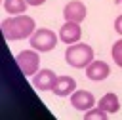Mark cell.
<instances>
[{
  "instance_id": "5",
  "label": "cell",
  "mask_w": 122,
  "mask_h": 120,
  "mask_svg": "<svg viewBox=\"0 0 122 120\" xmlns=\"http://www.w3.org/2000/svg\"><path fill=\"white\" fill-rule=\"evenodd\" d=\"M59 76L51 70V69H40L34 76H32V86L40 91H53L55 84H57Z\"/></svg>"
},
{
  "instance_id": "6",
  "label": "cell",
  "mask_w": 122,
  "mask_h": 120,
  "mask_svg": "<svg viewBox=\"0 0 122 120\" xmlns=\"http://www.w3.org/2000/svg\"><path fill=\"white\" fill-rule=\"evenodd\" d=\"M86 15H88V10H86L84 2H80V0H71V2H67L65 8H63V17H65V21L82 23V21L86 19Z\"/></svg>"
},
{
  "instance_id": "7",
  "label": "cell",
  "mask_w": 122,
  "mask_h": 120,
  "mask_svg": "<svg viewBox=\"0 0 122 120\" xmlns=\"http://www.w3.org/2000/svg\"><path fill=\"white\" fill-rule=\"evenodd\" d=\"M71 105L76 110H90L95 105V97L88 90H74L71 93Z\"/></svg>"
},
{
  "instance_id": "16",
  "label": "cell",
  "mask_w": 122,
  "mask_h": 120,
  "mask_svg": "<svg viewBox=\"0 0 122 120\" xmlns=\"http://www.w3.org/2000/svg\"><path fill=\"white\" fill-rule=\"evenodd\" d=\"M29 2V6H42L46 0H27Z\"/></svg>"
},
{
  "instance_id": "12",
  "label": "cell",
  "mask_w": 122,
  "mask_h": 120,
  "mask_svg": "<svg viewBox=\"0 0 122 120\" xmlns=\"http://www.w3.org/2000/svg\"><path fill=\"white\" fill-rule=\"evenodd\" d=\"M27 6H29L27 0H4V10L10 15H21V13H25Z\"/></svg>"
},
{
  "instance_id": "3",
  "label": "cell",
  "mask_w": 122,
  "mask_h": 120,
  "mask_svg": "<svg viewBox=\"0 0 122 120\" xmlns=\"http://www.w3.org/2000/svg\"><path fill=\"white\" fill-rule=\"evenodd\" d=\"M57 40H59V34H55L53 30H50L46 27L36 29L32 32V36L29 38L30 48H34L36 51H51L57 46Z\"/></svg>"
},
{
  "instance_id": "4",
  "label": "cell",
  "mask_w": 122,
  "mask_h": 120,
  "mask_svg": "<svg viewBox=\"0 0 122 120\" xmlns=\"http://www.w3.org/2000/svg\"><path fill=\"white\" fill-rule=\"evenodd\" d=\"M15 63H17V67L21 69V72L25 74V76H34L40 69V57H38V53H36V50L32 48V50H23V51H19L17 55H15Z\"/></svg>"
},
{
  "instance_id": "8",
  "label": "cell",
  "mask_w": 122,
  "mask_h": 120,
  "mask_svg": "<svg viewBox=\"0 0 122 120\" xmlns=\"http://www.w3.org/2000/svg\"><path fill=\"white\" fill-rule=\"evenodd\" d=\"M80 36H82L80 23L67 21V23L59 29V40H61L63 44H76V42H80Z\"/></svg>"
},
{
  "instance_id": "10",
  "label": "cell",
  "mask_w": 122,
  "mask_h": 120,
  "mask_svg": "<svg viewBox=\"0 0 122 120\" xmlns=\"http://www.w3.org/2000/svg\"><path fill=\"white\" fill-rule=\"evenodd\" d=\"M74 90H76V80H74L72 76L61 74L59 80H57V84H55V88H53V93L59 95V97H67V95H71Z\"/></svg>"
},
{
  "instance_id": "13",
  "label": "cell",
  "mask_w": 122,
  "mask_h": 120,
  "mask_svg": "<svg viewBox=\"0 0 122 120\" xmlns=\"http://www.w3.org/2000/svg\"><path fill=\"white\" fill-rule=\"evenodd\" d=\"M107 114H109V112L97 105V107H92L90 110H86L84 118H86V120H92V118H99V120H105V118H107Z\"/></svg>"
},
{
  "instance_id": "9",
  "label": "cell",
  "mask_w": 122,
  "mask_h": 120,
  "mask_svg": "<svg viewBox=\"0 0 122 120\" xmlns=\"http://www.w3.org/2000/svg\"><path fill=\"white\" fill-rule=\"evenodd\" d=\"M111 74V67L105 63V61H92L88 67H86V76L93 82H101L105 80L107 76Z\"/></svg>"
},
{
  "instance_id": "2",
  "label": "cell",
  "mask_w": 122,
  "mask_h": 120,
  "mask_svg": "<svg viewBox=\"0 0 122 120\" xmlns=\"http://www.w3.org/2000/svg\"><path fill=\"white\" fill-rule=\"evenodd\" d=\"M65 61L74 69H86L93 61V50L90 44H84V42L69 44L65 51Z\"/></svg>"
},
{
  "instance_id": "14",
  "label": "cell",
  "mask_w": 122,
  "mask_h": 120,
  "mask_svg": "<svg viewBox=\"0 0 122 120\" xmlns=\"http://www.w3.org/2000/svg\"><path fill=\"white\" fill-rule=\"evenodd\" d=\"M111 55H112V59H114V63L122 69V38L120 40H116L114 44H112V50H111Z\"/></svg>"
},
{
  "instance_id": "11",
  "label": "cell",
  "mask_w": 122,
  "mask_h": 120,
  "mask_svg": "<svg viewBox=\"0 0 122 120\" xmlns=\"http://www.w3.org/2000/svg\"><path fill=\"white\" fill-rule=\"evenodd\" d=\"M97 105H99L101 109H105L109 114L120 110V101H118V95H116V93H107V95H103Z\"/></svg>"
},
{
  "instance_id": "1",
  "label": "cell",
  "mask_w": 122,
  "mask_h": 120,
  "mask_svg": "<svg viewBox=\"0 0 122 120\" xmlns=\"http://www.w3.org/2000/svg\"><path fill=\"white\" fill-rule=\"evenodd\" d=\"M0 27H2V34L6 40H25V38H30L32 32L36 30L34 19L25 13L6 17Z\"/></svg>"
},
{
  "instance_id": "15",
  "label": "cell",
  "mask_w": 122,
  "mask_h": 120,
  "mask_svg": "<svg viewBox=\"0 0 122 120\" xmlns=\"http://www.w3.org/2000/svg\"><path fill=\"white\" fill-rule=\"evenodd\" d=\"M114 30L122 36V15H118V17L114 19Z\"/></svg>"
}]
</instances>
